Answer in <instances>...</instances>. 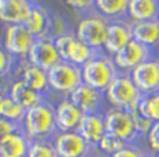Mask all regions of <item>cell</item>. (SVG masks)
<instances>
[{
	"label": "cell",
	"instance_id": "obj_1",
	"mask_svg": "<svg viewBox=\"0 0 159 157\" xmlns=\"http://www.w3.org/2000/svg\"><path fill=\"white\" fill-rule=\"evenodd\" d=\"M21 129L29 137L30 141H48L57 135L54 105L43 101L39 105L26 110Z\"/></svg>",
	"mask_w": 159,
	"mask_h": 157
},
{
	"label": "cell",
	"instance_id": "obj_2",
	"mask_svg": "<svg viewBox=\"0 0 159 157\" xmlns=\"http://www.w3.org/2000/svg\"><path fill=\"white\" fill-rule=\"evenodd\" d=\"M119 73L120 72L116 68L112 57L104 51H100L94 58H91L82 66L83 83L102 92L107 91L109 84L118 77Z\"/></svg>",
	"mask_w": 159,
	"mask_h": 157
},
{
	"label": "cell",
	"instance_id": "obj_3",
	"mask_svg": "<svg viewBox=\"0 0 159 157\" xmlns=\"http://www.w3.org/2000/svg\"><path fill=\"white\" fill-rule=\"evenodd\" d=\"M141 91L134 84L130 73H119L105 91L107 104L109 108L134 112L141 99Z\"/></svg>",
	"mask_w": 159,
	"mask_h": 157
},
{
	"label": "cell",
	"instance_id": "obj_4",
	"mask_svg": "<svg viewBox=\"0 0 159 157\" xmlns=\"http://www.w3.org/2000/svg\"><path fill=\"white\" fill-rule=\"evenodd\" d=\"M111 21L98 14L96 10L86 13L75 29V35L79 40L86 43L94 50L104 51L107 33Z\"/></svg>",
	"mask_w": 159,
	"mask_h": 157
},
{
	"label": "cell",
	"instance_id": "obj_5",
	"mask_svg": "<svg viewBox=\"0 0 159 157\" xmlns=\"http://www.w3.org/2000/svg\"><path fill=\"white\" fill-rule=\"evenodd\" d=\"M47 73L50 91L61 94L62 98H68L80 84H83L82 68L68 61H61L47 70Z\"/></svg>",
	"mask_w": 159,
	"mask_h": 157
},
{
	"label": "cell",
	"instance_id": "obj_6",
	"mask_svg": "<svg viewBox=\"0 0 159 157\" xmlns=\"http://www.w3.org/2000/svg\"><path fill=\"white\" fill-rule=\"evenodd\" d=\"M104 119L107 132L116 135L127 145H136V142L143 138L137 131L133 112L108 108L104 112Z\"/></svg>",
	"mask_w": 159,
	"mask_h": 157
},
{
	"label": "cell",
	"instance_id": "obj_7",
	"mask_svg": "<svg viewBox=\"0 0 159 157\" xmlns=\"http://www.w3.org/2000/svg\"><path fill=\"white\" fill-rule=\"evenodd\" d=\"M36 37L24 23L6 25L2 43L15 59H26Z\"/></svg>",
	"mask_w": 159,
	"mask_h": 157
},
{
	"label": "cell",
	"instance_id": "obj_8",
	"mask_svg": "<svg viewBox=\"0 0 159 157\" xmlns=\"http://www.w3.org/2000/svg\"><path fill=\"white\" fill-rule=\"evenodd\" d=\"M154 48L147 47L137 40H131L127 46H125L120 51L112 57L116 68L119 69L120 73H130L133 69H136L143 62L154 58L155 53Z\"/></svg>",
	"mask_w": 159,
	"mask_h": 157
},
{
	"label": "cell",
	"instance_id": "obj_9",
	"mask_svg": "<svg viewBox=\"0 0 159 157\" xmlns=\"http://www.w3.org/2000/svg\"><path fill=\"white\" fill-rule=\"evenodd\" d=\"M53 143L58 157H90L94 152L78 131L57 132Z\"/></svg>",
	"mask_w": 159,
	"mask_h": 157
},
{
	"label": "cell",
	"instance_id": "obj_10",
	"mask_svg": "<svg viewBox=\"0 0 159 157\" xmlns=\"http://www.w3.org/2000/svg\"><path fill=\"white\" fill-rule=\"evenodd\" d=\"M26 61L32 65H36L42 69L50 70L53 66L60 63L62 59L60 57L54 39L51 37H39L35 40L32 48L28 53Z\"/></svg>",
	"mask_w": 159,
	"mask_h": 157
},
{
	"label": "cell",
	"instance_id": "obj_11",
	"mask_svg": "<svg viewBox=\"0 0 159 157\" xmlns=\"http://www.w3.org/2000/svg\"><path fill=\"white\" fill-rule=\"evenodd\" d=\"M133 40V23L129 18H120L109 22L104 53L114 57L118 51Z\"/></svg>",
	"mask_w": 159,
	"mask_h": 157
},
{
	"label": "cell",
	"instance_id": "obj_12",
	"mask_svg": "<svg viewBox=\"0 0 159 157\" xmlns=\"http://www.w3.org/2000/svg\"><path fill=\"white\" fill-rule=\"evenodd\" d=\"M84 114L89 113H104L107 104L105 92L98 91L91 86L83 83L68 96Z\"/></svg>",
	"mask_w": 159,
	"mask_h": 157
},
{
	"label": "cell",
	"instance_id": "obj_13",
	"mask_svg": "<svg viewBox=\"0 0 159 157\" xmlns=\"http://www.w3.org/2000/svg\"><path fill=\"white\" fill-rule=\"evenodd\" d=\"M130 76L141 94L159 92V59L154 57L143 62L130 72Z\"/></svg>",
	"mask_w": 159,
	"mask_h": 157
},
{
	"label": "cell",
	"instance_id": "obj_14",
	"mask_svg": "<svg viewBox=\"0 0 159 157\" xmlns=\"http://www.w3.org/2000/svg\"><path fill=\"white\" fill-rule=\"evenodd\" d=\"M56 112V124L58 132L76 131L84 113L76 106L69 98H61L54 105Z\"/></svg>",
	"mask_w": 159,
	"mask_h": 157
},
{
	"label": "cell",
	"instance_id": "obj_15",
	"mask_svg": "<svg viewBox=\"0 0 159 157\" xmlns=\"http://www.w3.org/2000/svg\"><path fill=\"white\" fill-rule=\"evenodd\" d=\"M76 131L83 137V139L96 150L98 142L107 134L104 113H89L84 114Z\"/></svg>",
	"mask_w": 159,
	"mask_h": 157
},
{
	"label": "cell",
	"instance_id": "obj_16",
	"mask_svg": "<svg viewBox=\"0 0 159 157\" xmlns=\"http://www.w3.org/2000/svg\"><path fill=\"white\" fill-rule=\"evenodd\" d=\"M54 13H51L47 7L38 3H32L29 15L24 25L32 32V35L36 39L39 37H48L51 28V21H53Z\"/></svg>",
	"mask_w": 159,
	"mask_h": 157
},
{
	"label": "cell",
	"instance_id": "obj_17",
	"mask_svg": "<svg viewBox=\"0 0 159 157\" xmlns=\"http://www.w3.org/2000/svg\"><path fill=\"white\" fill-rule=\"evenodd\" d=\"M30 0H0V22L6 25L24 23L29 15Z\"/></svg>",
	"mask_w": 159,
	"mask_h": 157
},
{
	"label": "cell",
	"instance_id": "obj_18",
	"mask_svg": "<svg viewBox=\"0 0 159 157\" xmlns=\"http://www.w3.org/2000/svg\"><path fill=\"white\" fill-rule=\"evenodd\" d=\"M17 78H21L28 87H30L32 90L40 92V94H43V95H46L50 91L47 70L39 68V66H36V65H32V63H29L26 59H24L22 66H21Z\"/></svg>",
	"mask_w": 159,
	"mask_h": 157
},
{
	"label": "cell",
	"instance_id": "obj_19",
	"mask_svg": "<svg viewBox=\"0 0 159 157\" xmlns=\"http://www.w3.org/2000/svg\"><path fill=\"white\" fill-rule=\"evenodd\" d=\"M29 137L22 131L13 132L0 141V156L2 157H26L30 146Z\"/></svg>",
	"mask_w": 159,
	"mask_h": 157
},
{
	"label": "cell",
	"instance_id": "obj_20",
	"mask_svg": "<svg viewBox=\"0 0 159 157\" xmlns=\"http://www.w3.org/2000/svg\"><path fill=\"white\" fill-rule=\"evenodd\" d=\"M8 95H10L15 102H18L22 108H25L26 110L36 106V105H39L40 102L46 101L43 94H40V92L35 91V90H32L30 87H28L21 78H15L13 81L11 88H10V94Z\"/></svg>",
	"mask_w": 159,
	"mask_h": 157
},
{
	"label": "cell",
	"instance_id": "obj_21",
	"mask_svg": "<svg viewBox=\"0 0 159 157\" xmlns=\"http://www.w3.org/2000/svg\"><path fill=\"white\" fill-rule=\"evenodd\" d=\"M133 23V39L147 47L157 48L159 46V18Z\"/></svg>",
	"mask_w": 159,
	"mask_h": 157
},
{
	"label": "cell",
	"instance_id": "obj_22",
	"mask_svg": "<svg viewBox=\"0 0 159 157\" xmlns=\"http://www.w3.org/2000/svg\"><path fill=\"white\" fill-rule=\"evenodd\" d=\"M127 18L131 22H141L159 18L158 0H130Z\"/></svg>",
	"mask_w": 159,
	"mask_h": 157
},
{
	"label": "cell",
	"instance_id": "obj_23",
	"mask_svg": "<svg viewBox=\"0 0 159 157\" xmlns=\"http://www.w3.org/2000/svg\"><path fill=\"white\" fill-rule=\"evenodd\" d=\"M98 53H100L98 50L91 48L90 46H87L86 43H83V41L79 40L75 36V39H73L71 41V44H69L64 61H68V62L73 63V65L82 68L84 63L89 62L91 58H94Z\"/></svg>",
	"mask_w": 159,
	"mask_h": 157
},
{
	"label": "cell",
	"instance_id": "obj_24",
	"mask_svg": "<svg viewBox=\"0 0 159 157\" xmlns=\"http://www.w3.org/2000/svg\"><path fill=\"white\" fill-rule=\"evenodd\" d=\"M130 0H96L94 10L109 21L127 18Z\"/></svg>",
	"mask_w": 159,
	"mask_h": 157
},
{
	"label": "cell",
	"instance_id": "obj_25",
	"mask_svg": "<svg viewBox=\"0 0 159 157\" xmlns=\"http://www.w3.org/2000/svg\"><path fill=\"white\" fill-rule=\"evenodd\" d=\"M134 112H137L140 116L149 120L151 123L159 121V92L143 94L139 106Z\"/></svg>",
	"mask_w": 159,
	"mask_h": 157
},
{
	"label": "cell",
	"instance_id": "obj_26",
	"mask_svg": "<svg viewBox=\"0 0 159 157\" xmlns=\"http://www.w3.org/2000/svg\"><path fill=\"white\" fill-rule=\"evenodd\" d=\"M25 113H26L25 108H22L18 102H15L10 95H7V96L3 98L2 108H0V116L2 117L21 124V123L24 121Z\"/></svg>",
	"mask_w": 159,
	"mask_h": 157
},
{
	"label": "cell",
	"instance_id": "obj_27",
	"mask_svg": "<svg viewBox=\"0 0 159 157\" xmlns=\"http://www.w3.org/2000/svg\"><path fill=\"white\" fill-rule=\"evenodd\" d=\"M126 145H127L126 142L122 141L120 138H118L116 135L107 132V134L101 138V141L98 142L96 150L100 153V155L111 157L112 155H115L116 152H119L120 149H123Z\"/></svg>",
	"mask_w": 159,
	"mask_h": 157
},
{
	"label": "cell",
	"instance_id": "obj_28",
	"mask_svg": "<svg viewBox=\"0 0 159 157\" xmlns=\"http://www.w3.org/2000/svg\"><path fill=\"white\" fill-rule=\"evenodd\" d=\"M26 157H58L53 139L32 141Z\"/></svg>",
	"mask_w": 159,
	"mask_h": 157
},
{
	"label": "cell",
	"instance_id": "obj_29",
	"mask_svg": "<svg viewBox=\"0 0 159 157\" xmlns=\"http://www.w3.org/2000/svg\"><path fill=\"white\" fill-rule=\"evenodd\" d=\"M15 65V58L4 48L3 43L0 41V77L8 76Z\"/></svg>",
	"mask_w": 159,
	"mask_h": 157
},
{
	"label": "cell",
	"instance_id": "obj_30",
	"mask_svg": "<svg viewBox=\"0 0 159 157\" xmlns=\"http://www.w3.org/2000/svg\"><path fill=\"white\" fill-rule=\"evenodd\" d=\"M69 32H72V31H71V28H69L68 22L61 15L54 14L53 21H51V28H50V35H48V37L56 39L58 36L66 35V33H69Z\"/></svg>",
	"mask_w": 159,
	"mask_h": 157
},
{
	"label": "cell",
	"instance_id": "obj_31",
	"mask_svg": "<svg viewBox=\"0 0 159 157\" xmlns=\"http://www.w3.org/2000/svg\"><path fill=\"white\" fill-rule=\"evenodd\" d=\"M75 36H76L75 32H69V33H66V35L58 36V37L54 39V43H56V47H57L58 53H60V57L62 61H64V58H65V54H66V51H68L69 44H71V41L75 39Z\"/></svg>",
	"mask_w": 159,
	"mask_h": 157
},
{
	"label": "cell",
	"instance_id": "obj_32",
	"mask_svg": "<svg viewBox=\"0 0 159 157\" xmlns=\"http://www.w3.org/2000/svg\"><path fill=\"white\" fill-rule=\"evenodd\" d=\"M149 153H145L143 149H140L137 145H126L123 149L116 152L111 157H147Z\"/></svg>",
	"mask_w": 159,
	"mask_h": 157
},
{
	"label": "cell",
	"instance_id": "obj_33",
	"mask_svg": "<svg viewBox=\"0 0 159 157\" xmlns=\"http://www.w3.org/2000/svg\"><path fill=\"white\" fill-rule=\"evenodd\" d=\"M147 142L149 145V149L152 150V153L159 155V121L154 123L152 127L149 128L148 134H147Z\"/></svg>",
	"mask_w": 159,
	"mask_h": 157
},
{
	"label": "cell",
	"instance_id": "obj_34",
	"mask_svg": "<svg viewBox=\"0 0 159 157\" xmlns=\"http://www.w3.org/2000/svg\"><path fill=\"white\" fill-rule=\"evenodd\" d=\"M66 4L73 10L82 11V13H90L94 10V3L96 0H64Z\"/></svg>",
	"mask_w": 159,
	"mask_h": 157
},
{
	"label": "cell",
	"instance_id": "obj_35",
	"mask_svg": "<svg viewBox=\"0 0 159 157\" xmlns=\"http://www.w3.org/2000/svg\"><path fill=\"white\" fill-rule=\"evenodd\" d=\"M18 129H21V124L14 123V121H11V120L4 119V117L0 116V141L4 137H7V135L18 131Z\"/></svg>",
	"mask_w": 159,
	"mask_h": 157
},
{
	"label": "cell",
	"instance_id": "obj_36",
	"mask_svg": "<svg viewBox=\"0 0 159 157\" xmlns=\"http://www.w3.org/2000/svg\"><path fill=\"white\" fill-rule=\"evenodd\" d=\"M90 157H107V156H102V155H100L98 152H96V150H94V152H93V155H91Z\"/></svg>",
	"mask_w": 159,
	"mask_h": 157
},
{
	"label": "cell",
	"instance_id": "obj_37",
	"mask_svg": "<svg viewBox=\"0 0 159 157\" xmlns=\"http://www.w3.org/2000/svg\"><path fill=\"white\" fill-rule=\"evenodd\" d=\"M147 157H159V155H157V153H149Z\"/></svg>",
	"mask_w": 159,
	"mask_h": 157
},
{
	"label": "cell",
	"instance_id": "obj_38",
	"mask_svg": "<svg viewBox=\"0 0 159 157\" xmlns=\"http://www.w3.org/2000/svg\"><path fill=\"white\" fill-rule=\"evenodd\" d=\"M3 98H4V96H3V95H0V108H2V102H3Z\"/></svg>",
	"mask_w": 159,
	"mask_h": 157
},
{
	"label": "cell",
	"instance_id": "obj_39",
	"mask_svg": "<svg viewBox=\"0 0 159 157\" xmlns=\"http://www.w3.org/2000/svg\"><path fill=\"white\" fill-rule=\"evenodd\" d=\"M158 10H159V0H158Z\"/></svg>",
	"mask_w": 159,
	"mask_h": 157
},
{
	"label": "cell",
	"instance_id": "obj_40",
	"mask_svg": "<svg viewBox=\"0 0 159 157\" xmlns=\"http://www.w3.org/2000/svg\"><path fill=\"white\" fill-rule=\"evenodd\" d=\"M0 157H2V156H0Z\"/></svg>",
	"mask_w": 159,
	"mask_h": 157
}]
</instances>
